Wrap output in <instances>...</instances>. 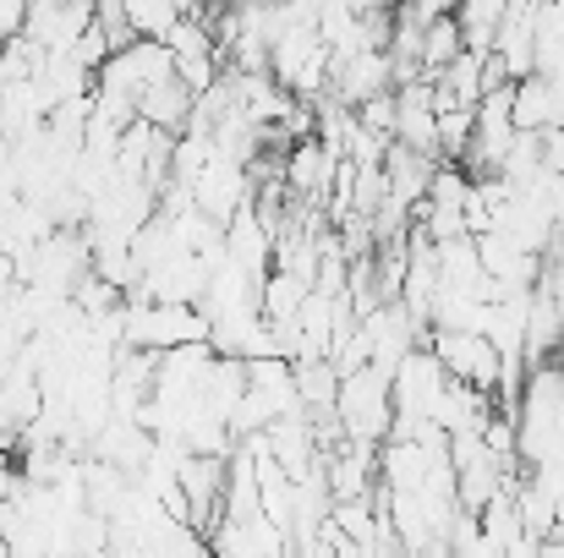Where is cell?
I'll use <instances>...</instances> for the list:
<instances>
[{"mask_svg": "<svg viewBox=\"0 0 564 558\" xmlns=\"http://www.w3.org/2000/svg\"><path fill=\"white\" fill-rule=\"evenodd\" d=\"M192 340H208V324H203V313L192 302H154V296L127 291V302H121V346L171 351V346H192Z\"/></svg>", "mask_w": 564, "mask_h": 558, "instance_id": "obj_1", "label": "cell"}, {"mask_svg": "<svg viewBox=\"0 0 564 558\" xmlns=\"http://www.w3.org/2000/svg\"><path fill=\"white\" fill-rule=\"evenodd\" d=\"M422 346L438 357V368L449 372V378L477 383V389L494 394V383H499V346H494L482 329H444V324H427Z\"/></svg>", "mask_w": 564, "mask_h": 558, "instance_id": "obj_2", "label": "cell"}, {"mask_svg": "<svg viewBox=\"0 0 564 558\" xmlns=\"http://www.w3.org/2000/svg\"><path fill=\"white\" fill-rule=\"evenodd\" d=\"M554 121H564V110H560V94H554L549 72L516 77V88H510V127L516 132H543Z\"/></svg>", "mask_w": 564, "mask_h": 558, "instance_id": "obj_3", "label": "cell"}, {"mask_svg": "<svg viewBox=\"0 0 564 558\" xmlns=\"http://www.w3.org/2000/svg\"><path fill=\"white\" fill-rule=\"evenodd\" d=\"M460 50H466L460 11H438V17H427V22H422V50H416V61H422V72H427V77H433V72H444Z\"/></svg>", "mask_w": 564, "mask_h": 558, "instance_id": "obj_4", "label": "cell"}, {"mask_svg": "<svg viewBox=\"0 0 564 558\" xmlns=\"http://www.w3.org/2000/svg\"><path fill=\"white\" fill-rule=\"evenodd\" d=\"M121 17L132 22L138 39H165L187 11H182V0H121Z\"/></svg>", "mask_w": 564, "mask_h": 558, "instance_id": "obj_5", "label": "cell"}, {"mask_svg": "<svg viewBox=\"0 0 564 558\" xmlns=\"http://www.w3.org/2000/svg\"><path fill=\"white\" fill-rule=\"evenodd\" d=\"M466 143H471V105L438 110V160H460Z\"/></svg>", "mask_w": 564, "mask_h": 558, "instance_id": "obj_6", "label": "cell"}, {"mask_svg": "<svg viewBox=\"0 0 564 558\" xmlns=\"http://www.w3.org/2000/svg\"><path fill=\"white\" fill-rule=\"evenodd\" d=\"M543 171H554V176H564V121H554V127H543Z\"/></svg>", "mask_w": 564, "mask_h": 558, "instance_id": "obj_7", "label": "cell"}]
</instances>
